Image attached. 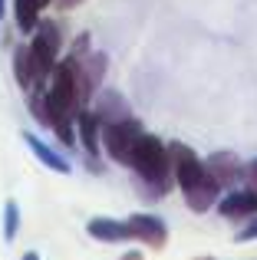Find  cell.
Returning <instances> with one entry per match:
<instances>
[{
    "mask_svg": "<svg viewBox=\"0 0 257 260\" xmlns=\"http://www.w3.org/2000/svg\"><path fill=\"white\" fill-rule=\"evenodd\" d=\"M4 13H7V0H0V20H4Z\"/></svg>",
    "mask_w": 257,
    "mask_h": 260,
    "instance_id": "obj_20",
    "label": "cell"
},
{
    "mask_svg": "<svg viewBox=\"0 0 257 260\" xmlns=\"http://www.w3.org/2000/svg\"><path fill=\"white\" fill-rule=\"evenodd\" d=\"M218 211H221V217H251V214H257V194L251 188H244V191L231 188L218 201Z\"/></svg>",
    "mask_w": 257,
    "mask_h": 260,
    "instance_id": "obj_10",
    "label": "cell"
},
{
    "mask_svg": "<svg viewBox=\"0 0 257 260\" xmlns=\"http://www.w3.org/2000/svg\"><path fill=\"white\" fill-rule=\"evenodd\" d=\"M168 152H172V172H175V184L181 188V194H185L188 208L191 211H208L218 204V181H214L211 175H208L205 161L195 155V148L181 145V142H172L168 145Z\"/></svg>",
    "mask_w": 257,
    "mask_h": 260,
    "instance_id": "obj_1",
    "label": "cell"
},
{
    "mask_svg": "<svg viewBox=\"0 0 257 260\" xmlns=\"http://www.w3.org/2000/svg\"><path fill=\"white\" fill-rule=\"evenodd\" d=\"M76 132H79V139H83L86 155L96 158V155H99V135H103V122H99L96 109H86L83 106L76 112Z\"/></svg>",
    "mask_w": 257,
    "mask_h": 260,
    "instance_id": "obj_11",
    "label": "cell"
},
{
    "mask_svg": "<svg viewBox=\"0 0 257 260\" xmlns=\"http://www.w3.org/2000/svg\"><path fill=\"white\" fill-rule=\"evenodd\" d=\"M23 142H26V148H30V152L37 155V161H40V165H46L50 172H56V175H70V172H73L70 158H66L63 152H56V148H53L50 142L37 139L33 132H23Z\"/></svg>",
    "mask_w": 257,
    "mask_h": 260,
    "instance_id": "obj_8",
    "label": "cell"
},
{
    "mask_svg": "<svg viewBox=\"0 0 257 260\" xmlns=\"http://www.w3.org/2000/svg\"><path fill=\"white\" fill-rule=\"evenodd\" d=\"M40 10H43L40 0H13V23H17V30L20 33H33L37 30Z\"/></svg>",
    "mask_w": 257,
    "mask_h": 260,
    "instance_id": "obj_13",
    "label": "cell"
},
{
    "mask_svg": "<svg viewBox=\"0 0 257 260\" xmlns=\"http://www.w3.org/2000/svg\"><path fill=\"white\" fill-rule=\"evenodd\" d=\"M238 241H241V244H247V241H257V221H251L244 231H241V234H238Z\"/></svg>",
    "mask_w": 257,
    "mask_h": 260,
    "instance_id": "obj_16",
    "label": "cell"
},
{
    "mask_svg": "<svg viewBox=\"0 0 257 260\" xmlns=\"http://www.w3.org/2000/svg\"><path fill=\"white\" fill-rule=\"evenodd\" d=\"M142 132H145V128H142L132 115L116 119V122H106V125H103V145H106V152H109V158L119 161V165H128L132 148H135V139H139Z\"/></svg>",
    "mask_w": 257,
    "mask_h": 260,
    "instance_id": "obj_3",
    "label": "cell"
},
{
    "mask_svg": "<svg viewBox=\"0 0 257 260\" xmlns=\"http://www.w3.org/2000/svg\"><path fill=\"white\" fill-rule=\"evenodd\" d=\"M40 4H43V7H50V4H56V0H40Z\"/></svg>",
    "mask_w": 257,
    "mask_h": 260,
    "instance_id": "obj_21",
    "label": "cell"
},
{
    "mask_svg": "<svg viewBox=\"0 0 257 260\" xmlns=\"http://www.w3.org/2000/svg\"><path fill=\"white\" fill-rule=\"evenodd\" d=\"M23 260H40V254H33V250H26V254H23Z\"/></svg>",
    "mask_w": 257,
    "mask_h": 260,
    "instance_id": "obj_19",
    "label": "cell"
},
{
    "mask_svg": "<svg viewBox=\"0 0 257 260\" xmlns=\"http://www.w3.org/2000/svg\"><path fill=\"white\" fill-rule=\"evenodd\" d=\"M56 4L63 7V10H73V7H79V4H83V0H56Z\"/></svg>",
    "mask_w": 257,
    "mask_h": 260,
    "instance_id": "obj_17",
    "label": "cell"
},
{
    "mask_svg": "<svg viewBox=\"0 0 257 260\" xmlns=\"http://www.w3.org/2000/svg\"><path fill=\"white\" fill-rule=\"evenodd\" d=\"M205 260H208V257H205Z\"/></svg>",
    "mask_w": 257,
    "mask_h": 260,
    "instance_id": "obj_22",
    "label": "cell"
},
{
    "mask_svg": "<svg viewBox=\"0 0 257 260\" xmlns=\"http://www.w3.org/2000/svg\"><path fill=\"white\" fill-rule=\"evenodd\" d=\"M59 50H63V33L53 20H40L30 40V53L46 73H53V66L59 63Z\"/></svg>",
    "mask_w": 257,
    "mask_h": 260,
    "instance_id": "obj_4",
    "label": "cell"
},
{
    "mask_svg": "<svg viewBox=\"0 0 257 260\" xmlns=\"http://www.w3.org/2000/svg\"><path fill=\"white\" fill-rule=\"evenodd\" d=\"M128 168L155 191V194H165L168 188L175 184V172H172V152L162 139L142 132L135 139L132 158H128Z\"/></svg>",
    "mask_w": 257,
    "mask_h": 260,
    "instance_id": "obj_2",
    "label": "cell"
},
{
    "mask_svg": "<svg viewBox=\"0 0 257 260\" xmlns=\"http://www.w3.org/2000/svg\"><path fill=\"white\" fill-rule=\"evenodd\" d=\"M119 260H142V254H139V250H128V254H122Z\"/></svg>",
    "mask_w": 257,
    "mask_h": 260,
    "instance_id": "obj_18",
    "label": "cell"
},
{
    "mask_svg": "<svg viewBox=\"0 0 257 260\" xmlns=\"http://www.w3.org/2000/svg\"><path fill=\"white\" fill-rule=\"evenodd\" d=\"M13 76H17L20 89H26V92H43L46 83H50V73H46L43 66L33 59L30 43L13 50Z\"/></svg>",
    "mask_w": 257,
    "mask_h": 260,
    "instance_id": "obj_5",
    "label": "cell"
},
{
    "mask_svg": "<svg viewBox=\"0 0 257 260\" xmlns=\"http://www.w3.org/2000/svg\"><path fill=\"white\" fill-rule=\"evenodd\" d=\"M208 175L218 181V188H234L238 181H244V165L238 161V155L234 152H218L211 155V158L205 161Z\"/></svg>",
    "mask_w": 257,
    "mask_h": 260,
    "instance_id": "obj_7",
    "label": "cell"
},
{
    "mask_svg": "<svg viewBox=\"0 0 257 260\" xmlns=\"http://www.w3.org/2000/svg\"><path fill=\"white\" fill-rule=\"evenodd\" d=\"M244 181H247V188H251L254 194H257V158L244 165Z\"/></svg>",
    "mask_w": 257,
    "mask_h": 260,
    "instance_id": "obj_15",
    "label": "cell"
},
{
    "mask_svg": "<svg viewBox=\"0 0 257 260\" xmlns=\"http://www.w3.org/2000/svg\"><path fill=\"white\" fill-rule=\"evenodd\" d=\"M96 115H99V122H116V119H125L128 115V106H125V99L116 92V89H106V92H99V102H96Z\"/></svg>",
    "mask_w": 257,
    "mask_h": 260,
    "instance_id": "obj_12",
    "label": "cell"
},
{
    "mask_svg": "<svg viewBox=\"0 0 257 260\" xmlns=\"http://www.w3.org/2000/svg\"><path fill=\"white\" fill-rule=\"evenodd\" d=\"M128 228H132V241H142L145 247H165L168 241V224L158 214H128Z\"/></svg>",
    "mask_w": 257,
    "mask_h": 260,
    "instance_id": "obj_6",
    "label": "cell"
},
{
    "mask_svg": "<svg viewBox=\"0 0 257 260\" xmlns=\"http://www.w3.org/2000/svg\"><path fill=\"white\" fill-rule=\"evenodd\" d=\"M86 231H89L92 241H103V244H125V241H132L128 221H116V217H92V221L86 224Z\"/></svg>",
    "mask_w": 257,
    "mask_h": 260,
    "instance_id": "obj_9",
    "label": "cell"
},
{
    "mask_svg": "<svg viewBox=\"0 0 257 260\" xmlns=\"http://www.w3.org/2000/svg\"><path fill=\"white\" fill-rule=\"evenodd\" d=\"M17 231H20V208H17V201H7V208H4V241L10 244L13 237H17Z\"/></svg>",
    "mask_w": 257,
    "mask_h": 260,
    "instance_id": "obj_14",
    "label": "cell"
}]
</instances>
